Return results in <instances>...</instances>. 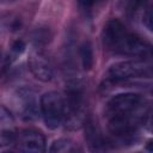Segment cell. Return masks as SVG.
Wrapping results in <instances>:
<instances>
[{"instance_id": "1", "label": "cell", "mask_w": 153, "mask_h": 153, "mask_svg": "<svg viewBox=\"0 0 153 153\" xmlns=\"http://www.w3.org/2000/svg\"><path fill=\"white\" fill-rule=\"evenodd\" d=\"M149 112L148 100L139 93L127 92L114 96L105 106L109 131L122 140L131 139L145 124Z\"/></svg>"}, {"instance_id": "2", "label": "cell", "mask_w": 153, "mask_h": 153, "mask_svg": "<svg viewBox=\"0 0 153 153\" xmlns=\"http://www.w3.org/2000/svg\"><path fill=\"white\" fill-rule=\"evenodd\" d=\"M102 38L104 47L115 54L142 59L151 54V45L136 33L128 31L118 19H111L105 24Z\"/></svg>"}, {"instance_id": "3", "label": "cell", "mask_w": 153, "mask_h": 153, "mask_svg": "<svg viewBox=\"0 0 153 153\" xmlns=\"http://www.w3.org/2000/svg\"><path fill=\"white\" fill-rule=\"evenodd\" d=\"M66 102V116L63 123L69 130H76L86 122V105L81 85L73 81L67 91Z\"/></svg>"}, {"instance_id": "4", "label": "cell", "mask_w": 153, "mask_h": 153, "mask_svg": "<svg viewBox=\"0 0 153 153\" xmlns=\"http://www.w3.org/2000/svg\"><path fill=\"white\" fill-rule=\"evenodd\" d=\"M39 108L49 129H56L63 123L66 116V102L61 93L55 91L44 93L41 97Z\"/></svg>"}, {"instance_id": "5", "label": "cell", "mask_w": 153, "mask_h": 153, "mask_svg": "<svg viewBox=\"0 0 153 153\" xmlns=\"http://www.w3.org/2000/svg\"><path fill=\"white\" fill-rule=\"evenodd\" d=\"M151 66L142 60L123 61L115 63L108 71V80L111 82L126 81L135 78H149Z\"/></svg>"}, {"instance_id": "6", "label": "cell", "mask_w": 153, "mask_h": 153, "mask_svg": "<svg viewBox=\"0 0 153 153\" xmlns=\"http://www.w3.org/2000/svg\"><path fill=\"white\" fill-rule=\"evenodd\" d=\"M14 105L23 121L33 122L38 118V103L36 100V94L31 88L23 87L18 90L16 93Z\"/></svg>"}, {"instance_id": "7", "label": "cell", "mask_w": 153, "mask_h": 153, "mask_svg": "<svg viewBox=\"0 0 153 153\" xmlns=\"http://www.w3.org/2000/svg\"><path fill=\"white\" fill-rule=\"evenodd\" d=\"M16 148L26 153H43L45 151V137L41 131L25 129L17 133L14 139Z\"/></svg>"}, {"instance_id": "8", "label": "cell", "mask_w": 153, "mask_h": 153, "mask_svg": "<svg viewBox=\"0 0 153 153\" xmlns=\"http://www.w3.org/2000/svg\"><path fill=\"white\" fill-rule=\"evenodd\" d=\"M27 65L36 79L43 82L50 81L53 79V67L50 60L42 50L33 49L29 55Z\"/></svg>"}, {"instance_id": "9", "label": "cell", "mask_w": 153, "mask_h": 153, "mask_svg": "<svg viewBox=\"0 0 153 153\" xmlns=\"http://www.w3.org/2000/svg\"><path fill=\"white\" fill-rule=\"evenodd\" d=\"M17 135V126L12 114L0 106V147L12 143Z\"/></svg>"}, {"instance_id": "10", "label": "cell", "mask_w": 153, "mask_h": 153, "mask_svg": "<svg viewBox=\"0 0 153 153\" xmlns=\"http://www.w3.org/2000/svg\"><path fill=\"white\" fill-rule=\"evenodd\" d=\"M86 124V135L85 137L88 141V146L92 151H100L104 148V141L103 137L98 130V128L92 122H85Z\"/></svg>"}, {"instance_id": "11", "label": "cell", "mask_w": 153, "mask_h": 153, "mask_svg": "<svg viewBox=\"0 0 153 153\" xmlns=\"http://www.w3.org/2000/svg\"><path fill=\"white\" fill-rule=\"evenodd\" d=\"M49 151L51 153H75L76 151H79V148L69 139H59L54 141Z\"/></svg>"}, {"instance_id": "12", "label": "cell", "mask_w": 153, "mask_h": 153, "mask_svg": "<svg viewBox=\"0 0 153 153\" xmlns=\"http://www.w3.org/2000/svg\"><path fill=\"white\" fill-rule=\"evenodd\" d=\"M80 57H81V63H82V67L86 71H90L93 66V62H94V59H93V49H92V45L86 42L81 45L80 48Z\"/></svg>"}, {"instance_id": "13", "label": "cell", "mask_w": 153, "mask_h": 153, "mask_svg": "<svg viewBox=\"0 0 153 153\" xmlns=\"http://www.w3.org/2000/svg\"><path fill=\"white\" fill-rule=\"evenodd\" d=\"M147 7H149L147 5V0H130L128 4V14L133 19L137 16L141 17Z\"/></svg>"}, {"instance_id": "14", "label": "cell", "mask_w": 153, "mask_h": 153, "mask_svg": "<svg viewBox=\"0 0 153 153\" xmlns=\"http://www.w3.org/2000/svg\"><path fill=\"white\" fill-rule=\"evenodd\" d=\"M141 20H142V24L149 31H152V10H151V7H147L145 10V12L141 16Z\"/></svg>"}, {"instance_id": "15", "label": "cell", "mask_w": 153, "mask_h": 153, "mask_svg": "<svg viewBox=\"0 0 153 153\" xmlns=\"http://www.w3.org/2000/svg\"><path fill=\"white\" fill-rule=\"evenodd\" d=\"M24 48H25L24 42H23V41H17V42L13 43L11 51H12V54H13L14 56H18L19 54H22V53L24 51Z\"/></svg>"}, {"instance_id": "16", "label": "cell", "mask_w": 153, "mask_h": 153, "mask_svg": "<svg viewBox=\"0 0 153 153\" xmlns=\"http://www.w3.org/2000/svg\"><path fill=\"white\" fill-rule=\"evenodd\" d=\"M104 0H79V4L81 5V7H84L85 10H88V8H92L93 6L98 5L99 2H102Z\"/></svg>"}]
</instances>
